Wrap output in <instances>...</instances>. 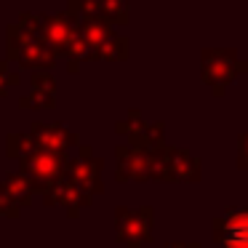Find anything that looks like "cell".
I'll list each match as a JSON object with an SVG mask.
<instances>
[{
    "label": "cell",
    "mask_w": 248,
    "mask_h": 248,
    "mask_svg": "<svg viewBox=\"0 0 248 248\" xmlns=\"http://www.w3.org/2000/svg\"><path fill=\"white\" fill-rule=\"evenodd\" d=\"M214 240L224 248H248V208H227L216 216Z\"/></svg>",
    "instance_id": "obj_10"
},
{
    "label": "cell",
    "mask_w": 248,
    "mask_h": 248,
    "mask_svg": "<svg viewBox=\"0 0 248 248\" xmlns=\"http://www.w3.org/2000/svg\"><path fill=\"white\" fill-rule=\"evenodd\" d=\"M38 141L32 139V134L30 131H14V134L6 136V155L8 157H19V163L24 160V157H30L32 152H38Z\"/></svg>",
    "instance_id": "obj_15"
},
{
    "label": "cell",
    "mask_w": 248,
    "mask_h": 248,
    "mask_svg": "<svg viewBox=\"0 0 248 248\" xmlns=\"http://www.w3.org/2000/svg\"><path fill=\"white\" fill-rule=\"evenodd\" d=\"M102 168H104V160L102 157H93L91 147L83 144L75 155L70 157V166H67V179H70L75 187H80L88 198L99 195L104 189L102 184Z\"/></svg>",
    "instance_id": "obj_7"
},
{
    "label": "cell",
    "mask_w": 248,
    "mask_h": 248,
    "mask_svg": "<svg viewBox=\"0 0 248 248\" xmlns=\"http://www.w3.org/2000/svg\"><path fill=\"white\" fill-rule=\"evenodd\" d=\"M115 152H118V182L163 179V147L160 150H136L131 144H120Z\"/></svg>",
    "instance_id": "obj_4"
},
{
    "label": "cell",
    "mask_w": 248,
    "mask_h": 248,
    "mask_svg": "<svg viewBox=\"0 0 248 248\" xmlns=\"http://www.w3.org/2000/svg\"><path fill=\"white\" fill-rule=\"evenodd\" d=\"M163 123H144L139 109H128L125 118H120L115 123V131L131 139V147L136 150H160L163 144Z\"/></svg>",
    "instance_id": "obj_8"
},
{
    "label": "cell",
    "mask_w": 248,
    "mask_h": 248,
    "mask_svg": "<svg viewBox=\"0 0 248 248\" xmlns=\"http://www.w3.org/2000/svg\"><path fill=\"white\" fill-rule=\"evenodd\" d=\"M32 91L19 99L22 109H51L56 104V80L48 70L32 72Z\"/></svg>",
    "instance_id": "obj_13"
},
{
    "label": "cell",
    "mask_w": 248,
    "mask_h": 248,
    "mask_svg": "<svg viewBox=\"0 0 248 248\" xmlns=\"http://www.w3.org/2000/svg\"><path fill=\"white\" fill-rule=\"evenodd\" d=\"M6 56L8 62H19L24 70H54L56 54L51 51L48 43H43L35 35H27L19 24H8L6 27Z\"/></svg>",
    "instance_id": "obj_2"
},
{
    "label": "cell",
    "mask_w": 248,
    "mask_h": 248,
    "mask_svg": "<svg viewBox=\"0 0 248 248\" xmlns=\"http://www.w3.org/2000/svg\"><path fill=\"white\" fill-rule=\"evenodd\" d=\"M70 157H72V155H67V152L38 150V152H32L30 157H24L19 171L27 173V176L32 179L35 184H38V192L43 195V189L48 187V184H54V182H59V179L67 176Z\"/></svg>",
    "instance_id": "obj_6"
},
{
    "label": "cell",
    "mask_w": 248,
    "mask_h": 248,
    "mask_svg": "<svg viewBox=\"0 0 248 248\" xmlns=\"http://www.w3.org/2000/svg\"><path fill=\"white\" fill-rule=\"evenodd\" d=\"M19 214H22V205H19L16 200H11L6 192H0V216H11V219H16Z\"/></svg>",
    "instance_id": "obj_20"
},
{
    "label": "cell",
    "mask_w": 248,
    "mask_h": 248,
    "mask_svg": "<svg viewBox=\"0 0 248 248\" xmlns=\"http://www.w3.org/2000/svg\"><path fill=\"white\" fill-rule=\"evenodd\" d=\"M128 48H131L128 38H125V35H120V32H115L112 38H109L107 43L102 46V48L93 51L91 59H102V62H123V59H128Z\"/></svg>",
    "instance_id": "obj_16"
},
{
    "label": "cell",
    "mask_w": 248,
    "mask_h": 248,
    "mask_svg": "<svg viewBox=\"0 0 248 248\" xmlns=\"http://www.w3.org/2000/svg\"><path fill=\"white\" fill-rule=\"evenodd\" d=\"M0 192H6L11 200H16L22 208L32 205V195L38 192V184L27 176L24 171H14L0 179Z\"/></svg>",
    "instance_id": "obj_14"
},
{
    "label": "cell",
    "mask_w": 248,
    "mask_h": 248,
    "mask_svg": "<svg viewBox=\"0 0 248 248\" xmlns=\"http://www.w3.org/2000/svg\"><path fill=\"white\" fill-rule=\"evenodd\" d=\"M240 72H248V62L240 59L235 48H205L200 54V75L214 96H224L227 83H232Z\"/></svg>",
    "instance_id": "obj_3"
},
{
    "label": "cell",
    "mask_w": 248,
    "mask_h": 248,
    "mask_svg": "<svg viewBox=\"0 0 248 248\" xmlns=\"http://www.w3.org/2000/svg\"><path fill=\"white\" fill-rule=\"evenodd\" d=\"M16 24L27 35H35V38H40L43 43H48L56 56L67 54L72 38H75L78 30H80V22H78L70 11H54V14L22 11Z\"/></svg>",
    "instance_id": "obj_1"
},
{
    "label": "cell",
    "mask_w": 248,
    "mask_h": 248,
    "mask_svg": "<svg viewBox=\"0 0 248 248\" xmlns=\"http://www.w3.org/2000/svg\"><path fill=\"white\" fill-rule=\"evenodd\" d=\"M19 80H22V75L8 67V59L0 62V96H6L11 86H19Z\"/></svg>",
    "instance_id": "obj_18"
},
{
    "label": "cell",
    "mask_w": 248,
    "mask_h": 248,
    "mask_svg": "<svg viewBox=\"0 0 248 248\" xmlns=\"http://www.w3.org/2000/svg\"><path fill=\"white\" fill-rule=\"evenodd\" d=\"M163 179L160 182H198L203 176V163L184 147H163Z\"/></svg>",
    "instance_id": "obj_9"
},
{
    "label": "cell",
    "mask_w": 248,
    "mask_h": 248,
    "mask_svg": "<svg viewBox=\"0 0 248 248\" xmlns=\"http://www.w3.org/2000/svg\"><path fill=\"white\" fill-rule=\"evenodd\" d=\"M30 134H32V139L38 141L40 150H51V152H67L70 155V150L75 147V150H80V136L75 134L72 128H67L64 123H48V120H35L32 125H30Z\"/></svg>",
    "instance_id": "obj_11"
},
{
    "label": "cell",
    "mask_w": 248,
    "mask_h": 248,
    "mask_svg": "<svg viewBox=\"0 0 248 248\" xmlns=\"http://www.w3.org/2000/svg\"><path fill=\"white\" fill-rule=\"evenodd\" d=\"M166 248H200V243L189 240V243H166Z\"/></svg>",
    "instance_id": "obj_21"
},
{
    "label": "cell",
    "mask_w": 248,
    "mask_h": 248,
    "mask_svg": "<svg viewBox=\"0 0 248 248\" xmlns=\"http://www.w3.org/2000/svg\"><path fill=\"white\" fill-rule=\"evenodd\" d=\"M237 168L248 171V128L237 136Z\"/></svg>",
    "instance_id": "obj_19"
},
{
    "label": "cell",
    "mask_w": 248,
    "mask_h": 248,
    "mask_svg": "<svg viewBox=\"0 0 248 248\" xmlns=\"http://www.w3.org/2000/svg\"><path fill=\"white\" fill-rule=\"evenodd\" d=\"M152 205L128 208L118 205L115 208V240L125 243L128 248H141V243L152 240Z\"/></svg>",
    "instance_id": "obj_5"
},
{
    "label": "cell",
    "mask_w": 248,
    "mask_h": 248,
    "mask_svg": "<svg viewBox=\"0 0 248 248\" xmlns=\"http://www.w3.org/2000/svg\"><path fill=\"white\" fill-rule=\"evenodd\" d=\"M99 11H102L104 19H109L112 24H125L128 22V3H123V0H99Z\"/></svg>",
    "instance_id": "obj_17"
},
{
    "label": "cell",
    "mask_w": 248,
    "mask_h": 248,
    "mask_svg": "<svg viewBox=\"0 0 248 248\" xmlns=\"http://www.w3.org/2000/svg\"><path fill=\"white\" fill-rule=\"evenodd\" d=\"M43 203L46 205H64L67 216H70V219H78L80 211L91 203V198L64 176V179H59V182L48 184V187L43 189Z\"/></svg>",
    "instance_id": "obj_12"
}]
</instances>
